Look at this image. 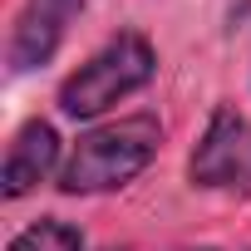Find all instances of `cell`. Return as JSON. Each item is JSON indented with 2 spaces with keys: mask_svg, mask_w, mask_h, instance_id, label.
<instances>
[{
  "mask_svg": "<svg viewBox=\"0 0 251 251\" xmlns=\"http://www.w3.org/2000/svg\"><path fill=\"white\" fill-rule=\"evenodd\" d=\"M163 148V123L153 113H133V118H118L103 123V128L84 133L69 153V163L59 168V187L84 197V192H108L133 182Z\"/></svg>",
  "mask_w": 251,
  "mask_h": 251,
  "instance_id": "1",
  "label": "cell"
},
{
  "mask_svg": "<svg viewBox=\"0 0 251 251\" xmlns=\"http://www.w3.org/2000/svg\"><path fill=\"white\" fill-rule=\"evenodd\" d=\"M153 69H158L153 45H148L143 35L128 30V35L108 40L89 64H79V69L64 79L59 108H64L69 118H99V113H108L118 99L138 94V89L153 79Z\"/></svg>",
  "mask_w": 251,
  "mask_h": 251,
  "instance_id": "2",
  "label": "cell"
},
{
  "mask_svg": "<svg viewBox=\"0 0 251 251\" xmlns=\"http://www.w3.org/2000/svg\"><path fill=\"white\" fill-rule=\"evenodd\" d=\"M197 187H251V123L236 108H217L207 118V133L187 163Z\"/></svg>",
  "mask_w": 251,
  "mask_h": 251,
  "instance_id": "3",
  "label": "cell"
},
{
  "mask_svg": "<svg viewBox=\"0 0 251 251\" xmlns=\"http://www.w3.org/2000/svg\"><path fill=\"white\" fill-rule=\"evenodd\" d=\"M84 0H25V10L15 20V35H10V69L25 74V69H40L54 59L69 20L79 15Z\"/></svg>",
  "mask_w": 251,
  "mask_h": 251,
  "instance_id": "4",
  "label": "cell"
},
{
  "mask_svg": "<svg viewBox=\"0 0 251 251\" xmlns=\"http://www.w3.org/2000/svg\"><path fill=\"white\" fill-rule=\"evenodd\" d=\"M59 163V133L50 128L45 118H30L25 128L15 133L10 153H5V168H0V192L5 197H25L30 187H40Z\"/></svg>",
  "mask_w": 251,
  "mask_h": 251,
  "instance_id": "5",
  "label": "cell"
},
{
  "mask_svg": "<svg viewBox=\"0 0 251 251\" xmlns=\"http://www.w3.org/2000/svg\"><path fill=\"white\" fill-rule=\"evenodd\" d=\"M10 251H84V236H79V226H69L59 217H45V222L25 226L10 241Z\"/></svg>",
  "mask_w": 251,
  "mask_h": 251,
  "instance_id": "6",
  "label": "cell"
}]
</instances>
